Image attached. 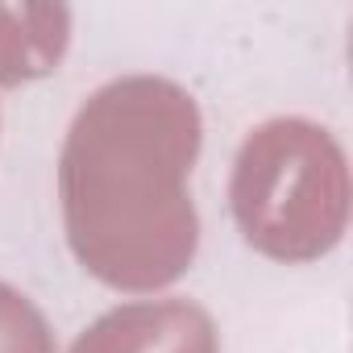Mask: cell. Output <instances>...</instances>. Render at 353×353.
<instances>
[{"label":"cell","mask_w":353,"mask_h":353,"mask_svg":"<svg viewBox=\"0 0 353 353\" xmlns=\"http://www.w3.org/2000/svg\"><path fill=\"white\" fill-rule=\"evenodd\" d=\"M200 150V112L166 79H117L75 117L63 150V216L79 262L125 291L179 279L196 254L183 188Z\"/></svg>","instance_id":"6da1fadb"},{"label":"cell","mask_w":353,"mask_h":353,"mask_svg":"<svg viewBox=\"0 0 353 353\" xmlns=\"http://www.w3.org/2000/svg\"><path fill=\"white\" fill-rule=\"evenodd\" d=\"M233 212L254 250L279 262L328 254L349 216V170L341 145L312 121L262 125L233 170Z\"/></svg>","instance_id":"7a4b0ae2"},{"label":"cell","mask_w":353,"mask_h":353,"mask_svg":"<svg viewBox=\"0 0 353 353\" xmlns=\"http://www.w3.org/2000/svg\"><path fill=\"white\" fill-rule=\"evenodd\" d=\"M71 353H216V328L188 299L129 303L100 316Z\"/></svg>","instance_id":"3957f363"},{"label":"cell","mask_w":353,"mask_h":353,"mask_svg":"<svg viewBox=\"0 0 353 353\" xmlns=\"http://www.w3.org/2000/svg\"><path fill=\"white\" fill-rule=\"evenodd\" d=\"M34 9H0V83H21L34 75H46L67 46V13L50 26L26 34V21Z\"/></svg>","instance_id":"277c9868"},{"label":"cell","mask_w":353,"mask_h":353,"mask_svg":"<svg viewBox=\"0 0 353 353\" xmlns=\"http://www.w3.org/2000/svg\"><path fill=\"white\" fill-rule=\"evenodd\" d=\"M0 353H54L42 312L9 283H0Z\"/></svg>","instance_id":"5b68a950"}]
</instances>
